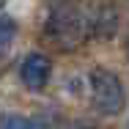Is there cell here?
<instances>
[{"label":"cell","mask_w":129,"mask_h":129,"mask_svg":"<svg viewBox=\"0 0 129 129\" xmlns=\"http://www.w3.org/2000/svg\"><path fill=\"white\" fill-rule=\"evenodd\" d=\"M88 85H91V99H93V107L104 113V115H118L124 113L126 107V93H124V85L115 72L104 69V66H96L91 74H88Z\"/></svg>","instance_id":"cell-2"},{"label":"cell","mask_w":129,"mask_h":129,"mask_svg":"<svg viewBox=\"0 0 129 129\" xmlns=\"http://www.w3.org/2000/svg\"><path fill=\"white\" fill-rule=\"evenodd\" d=\"M50 74H52V60L47 55H41V52L25 55V60L19 66V77H22V82H25L30 91H41L47 85Z\"/></svg>","instance_id":"cell-4"},{"label":"cell","mask_w":129,"mask_h":129,"mask_svg":"<svg viewBox=\"0 0 129 129\" xmlns=\"http://www.w3.org/2000/svg\"><path fill=\"white\" fill-rule=\"evenodd\" d=\"M3 3H6V0H0V6H3Z\"/></svg>","instance_id":"cell-8"},{"label":"cell","mask_w":129,"mask_h":129,"mask_svg":"<svg viewBox=\"0 0 129 129\" xmlns=\"http://www.w3.org/2000/svg\"><path fill=\"white\" fill-rule=\"evenodd\" d=\"M80 129H99V126H80Z\"/></svg>","instance_id":"cell-7"},{"label":"cell","mask_w":129,"mask_h":129,"mask_svg":"<svg viewBox=\"0 0 129 129\" xmlns=\"http://www.w3.org/2000/svg\"><path fill=\"white\" fill-rule=\"evenodd\" d=\"M85 27L88 39H110L118 30V11L110 3H96L85 11Z\"/></svg>","instance_id":"cell-3"},{"label":"cell","mask_w":129,"mask_h":129,"mask_svg":"<svg viewBox=\"0 0 129 129\" xmlns=\"http://www.w3.org/2000/svg\"><path fill=\"white\" fill-rule=\"evenodd\" d=\"M14 33H17V25L11 17H0V52L8 50V44L14 41Z\"/></svg>","instance_id":"cell-6"},{"label":"cell","mask_w":129,"mask_h":129,"mask_svg":"<svg viewBox=\"0 0 129 129\" xmlns=\"http://www.w3.org/2000/svg\"><path fill=\"white\" fill-rule=\"evenodd\" d=\"M0 129H36L33 121L19 115V113H3L0 115Z\"/></svg>","instance_id":"cell-5"},{"label":"cell","mask_w":129,"mask_h":129,"mask_svg":"<svg viewBox=\"0 0 129 129\" xmlns=\"http://www.w3.org/2000/svg\"><path fill=\"white\" fill-rule=\"evenodd\" d=\"M41 33L55 50H74L88 39L85 11L72 0H55L47 11Z\"/></svg>","instance_id":"cell-1"}]
</instances>
